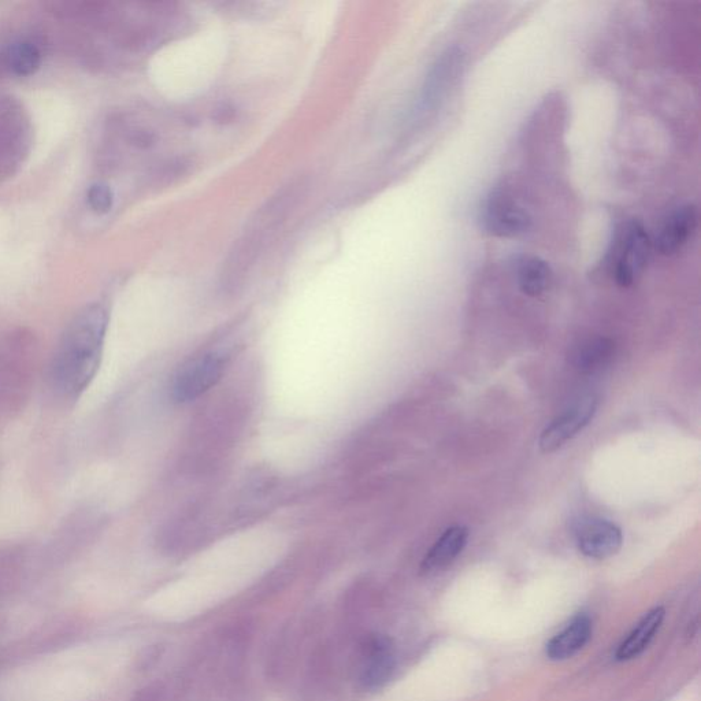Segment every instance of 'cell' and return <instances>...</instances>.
<instances>
[{"label": "cell", "mask_w": 701, "mask_h": 701, "mask_svg": "<svg viewBox=\"0 0 701 701\" xmlns=\"http://www.w3.org/2000/svg\"><path fill=\"white\" fill-rule=\"evenodd\" d=\"M109 314L102 304H89L66 326L53 358L50 384L59 396L79 398L94 380L105 348Z\"/></svg>", "instance_id": "cell-1"}, {"label": "cell", "mask_w": 701, "mask_h": 701, "mask_svg": "<svg viewBox=\"0 0 701 701\" xmlns=\"http://www.w3.org/2000/svg\"><path fill=\"white\" fill-rule=\"evenodd\" d=\"M306 192V181H292L278 189L276 194L270 196L259 207L257 213L252 215L226 259L224 278L229 284L239 283L251 272L252 267L262 258L267 247L287 224L288 218L295 213Z\"/></svg>", "instance_id": "cell-2"}, {"label": "cell", "mask_w": 701, "mask_h": 701, "mask_svg": "<svg viewBox=\"0 0 701 701\" xmlns=\"http://www.w3.org/2000/svg\"><path fill=\"white\" fill-rule=\"evenodd\" d=\"M35 355V337L25 330L11 333L0 347V403L9 410L28 398Z\"/></svg>", "instance_id": "cell-3"}, {"label": "cell", "mask_w": 701, "mask_h": 701, "mask_svg": "<svg viewBox=\"0 0 701 701\" xmlns=\"http://www.w3.org/2000/svg\"><path fill=\"white\" fill-rule=\"evenodd\" d=\"M651 240L640 222L628 221L614 232L608 251V269L621 287H630L639 280L647 266Z\"/></svg>", "instance_id": "cell-4"}, {"label": "cell", "mask_w": 701, "mask_h": 701, "mask_svg": "<svg viewBox=\"0 0 701 701\" xmlns=\"http://www.w3.org/2000/svg\"><path fill=\"white\" fill-rule=\"evenodd\" d=\"M466 70V55L461 48H447L430 66L419 96V114L433 113L461 83Z\"/></svg>", "instance_id": "cell-5"}, {"label": "cell", "mask_w": 701, "mask_h": 701, "mask_svg": "<svg viewBox=\"0 0 701 701\" xmlns=\"http://www.w3.org/2000/svg\"><path fill=\"white\" fill-rule=\"evenodd\" d=\"M226 358L220 352H206L185 363L172 382V399L189 403L215 387L225 372Z\"/></svg>", "instance_id": "cell-6"}, {"label": "cell", "mask_w": 701, "mask_h": 701, "mask_svg": "<svg viewBox=\"0 0 701 701\" xmlns=\"http://www.w3.org/2000/svg\"><path fill=\"white\" fill-rule=\"evenodd\" d=\"M481 218L484 228L497 237L522 235L532 225V217L526 207L504 189H495L487 196Z\"/></svg>", "instance_id": "cell-7"}, {"label": "cell", "mask_w": 701, "mask_h": 701, "mask_svg": "<svg viewBox=\"0 0 701 701\" xmlns=\"http://www.w3.org/2000/svg\"><path fill=\"white\" fill-rule=\"evenodd\" d=\"M395 666V647L392 640L387 636L374 634L362 645L359 684L365 691H377L391 680Z\"/></svg>", "instance_id": "cell-8"}, {"label": "cell", "mask_w": 701, "mask_h": 701, "mask_svg": "<svg viewBox=\"0 0 701 701\" xmlns=\"http://www.w3.org/2000/svg\"><path fill=\"white\" fill-rule=\"evenodd\" d=\"M597 409V400L593 396L581 399L570 410L554 419L541 433L539 445L545 454H551L563 447L567 441L576 437L585 426L589 425Z\"/></svg>", "instance_id": "cell-9"}, {"label": "cell", "mask_w": 701, "mask_h": 701, "mask_svg": "<svg viewBox=\"0 0 701 701\" xmlns=\"http://www.w3.org/2000/svg\"><path fill=\"white\" fill-rule=\"evenodd\" d=\"M578 550L592 559H607L622 547V532L606 519H585L577 525Z\"/></svg>", "instance_id": "cell-10"}, {"label": "cell", "mask_w": 701, "mask_h": 701, "mask_svg": "<svg viewBox=\"0 0 701 701\" xmlns=\"http://www.w3.org/2000/svg\"><path fill=\"white\" fill-rule=\"evenodd\" d=\"M697 228L695 206L680 207L669 215L656 237V250L665 257L677 254L688 243Z\"/></svg>", "instance_id": "cell-11"}, {"label": "cell", "mask_w": 701, "mask_h": 701, "mask_svg": "<svg viewBox=\"0 0 701 701\" xmlns=\"http://www.w3.org/2000/svg\"><path fill=\"white\" fill-rule=\"evenodd\" d=\"M467 540H469V530L465 526H452L445 530L422 560V573L432 574L447 569L465 550Z\"/></svg>", "instance_id": "cell-12"}, {"label": "cell", "mask_w": 701, "mask_h": 701, "mask_svg": "<svg viewBox=\"0 0 701 701\" xmlns=\"http://www.w3.org/2000/svg\"><path fill=\"white\" fill-rule=\"evenodd\" d=\"M592 636V622L588 615L580 614L552 637L545 652L548 659L566 660L581 651Z\"/></svg>", "instance_id": "cell-13"}, {"label": "cell", "mask_w": 701, "mask_h": 701, "mask_svg": "<svg viewBox=\"0 0 701 701\" xmlns=\"http://www.w3.org/2000/svg\"><path fill=\"white\" fill-rule=\"evenodd\" d=\"M515 276L521 291L525 295L537 298L550 289L554 274L544 259L533 255H521L515 261Z\"/></svg>", "instance_id": "cell-14"}, {"label": "cell", "mask_w": 701, "mask_h": 701, "mask_svg": "<svg viewBox=\"0 0 701 701\" xmlns=\"http://www.w3.org/2000/svg\"><path fill=\"white\" fill-rule=\"evenodd\" d=\"M665 615L666 611L663 607H656L644 615L633 632L629 634L628 639L619 645L617 651L619 662H625L643 654L662 626Z\"/></svg>", "instance_id": "cell-15"}, {"label": "cell", "mask_w": 701, "mask_h": 701, "mask_svg": "<svg viewBox=\"0 0 701 701\" xmlns=\"http://www.w3.org/2000/svg\"><path fill=\"white\" fill-rule=\"evenodd\" d=\"M614 343L606 337H595L582 341L573 352V365L581 373L599 372L611 362L614 356Z\"/></svg>", "instance_id": "cell-16"}, {"label": "cell", "mask_w": 701, "mask_h": 701, "mask_svg": "<svg viewBox=\"0 0 701 701\" xmlns=\"http://www.w3.org/2000/svg\"><path fill=\"white\" fill-rule=\"evenodd\" d=\"M7 62L17 76H31L42 63V51L35 42L21 40L9 48Z\"/></svg>", "instance_id": "cell-17"}, {"label": "cell", "mask_w": 701, "mask_h": 701, "mask_svg": "<svg viewBox=\"0 0 701 701\" xmlns=\"http://www.w3.org/2000/svg\"><path fill=\"white\" fill-rule=\"evenodd\" d=\"M87 202L88 206L91 207L95 213L106 214L113 209L114 205V194L113 189L105 183H96L89 187L87 192Z\"/></svg>", "instance_id": "cell-18"}]
</instances>
